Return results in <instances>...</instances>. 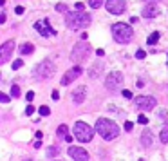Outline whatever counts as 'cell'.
I'll return each instance as SVG.
<instances>
[{
    "label": "cell",
    "instance_id": "4dcf8cb0",
    "mask_svg": "<svg viewBox=\"0 0 168 161\" xmlns=\"http://www.w3.org/2000/svg\"><path fill=\"white\" fill-rule=\"evenodd\" d=\"M0 101H2V103H7V101H9V96L4 94V92H0Z\"/></svg>",
    "mask_w": 168,
    "mask_h": 161
},
{
    "label": "cell",
    "instance_id": "484cf974",
    "mask_svg": "<svg viewBox=\"0 0 168 161\" xmlns=\"http://www.w3.org/2000/svg\"><path fill=\"white\" fill-rule=\"evenodd\" d=\"M22 65H24V62H22V60H14L11 67H13V71H16V69H20Z\"/></svg>",
    "mask_w": 168,
    "mask_h": 161
},
{
    "label": "cell",
    "instance_id": "2e32d148",
    "mask_svg": "<svg viewBox=\"0 0 168 161\" xmlns=\"http://www.w3.org/2000/svg\"><path fill=\"white\" fill-rule=\"evenodd\" d=\"M103 65H105V63H103L101 60H100V62H96V65L92 67L91 71H89V74H91V78H98V76H100V71H103Z\"/></svg>",
    "mask_w": 168,
    "mask_h": 161
},
{
    "label": "cell",
    "instance_id": "5bb4252c",
    "mask_svg": "<svg viewBox=\"0 0 168 161\" xmlns=\"http://www.w3.org/2000/svg\"><path fill=\"white\" fill-rule=\"evenodd\" d=\"M85 98H87V87H78V89H74L72 91V101L76 105H81L83 101H85Z\"/></svg>",
    "mask_w": 168,
    "mask_h": 161
},
{
    "label": "cell",
    "instance_id": "9a60e30c",
    "mask_svg": "<svg viewBox=\"0 0 168 161\" xmlns=\"http://www.w3.org/2000/svg\"><path fill=\"white\" fill-rule=\"evenodd\" d=\"M159 6L157 4H154V2H150V4H146L145 7H143V16L145 18H156L157 14H159Z\"/></svg>",
    "mask_w": 168,
    "mask_h": 161
},
{
    "label": "cell",
    "instance_id": "f546056e",
    "mask_svg": "<svg viewBox=\"0 0 168 161\" xmlns=\"http://www.w3.org/2000/svg\"><path fill=\"white\" fill-rule=\"evenodd\" d=\"M132 129H134V123H132V121H125V130L127 132H130Z\"/></svg>",
    "mask_w": 168,
    "mask_h": 161
},
{
    "label": "cell",
    "instance_id": "ab89813d",
    "mask_svg": "<svg viewBox=\"0 0 168 161\" xmlns=\"http://www.w3.org/2000/svg\"><path fill=\"white\" fill-rule=\"evenodd\" d=\"M161 116H163V120H168V114H166L165 110H161Z\"/></svg>",
    "mask_w": 168,
    "mask_h": 161
},
{
    "label": "cell",
    "instance_id": "b9f144b4",
    "mask_svg": "<svg viewBox=\"0 0 168 161\" xmlns=\"http://www.w3.org/2000/svg\"><path fill=\"white\" fill-rule=\"evenodd\" d=\"M139 161H145V159H139Z\"/></svg>",
    "mask_w": 168,
    "mask_h": 161
},
{
    "label": "cell",
    "instance_id": "52a82bcc",
    "mask_svg": "<svg viewBox=\"0 0 168 161\" xmlns=\"http://www.w3.org/2000/svg\"><path fill=\"white\" fill-rule=\"evenodd\" d=\"M156 103H157V100L154 96H139V98H136V107L139 110H145V112L156 109Z\"/></svg>",
    "mask_w": 168,
    "mask_h": 161
},
{
    "label": "cell",
    "instance_id": "60d3db41",
    "mask_svg": "<svg viewBox=\"0 0 168 161\" xmlns=\"http://www.w3.org/2000/svg\"><path fill=\"white\" fill-rule=\"evenodd\" d=\"M65 141H67V143H71V141H72V136L67 134V136H65Z\"/></svg>",
    "mask_w": 168,
    "mask_h": 161
},
{
    "label": "cell",
    "instance_id": "603a6c76",
    "mask_svg": "<svg viewBox=\"0 0 168 161\" xmlns=\"http://www.w3.org/2000/svg\"><path fill=\"white\" fill-rule=\"evenodd\" d=\"M38 112H40L42 116H49V114H51V109H49L47 105H42L40 109H38Z\"/></svg>",
    "mask_w": 168,
    "mask_h": 161
},
{
    "label": "cell",
    "instance_id": "74e56055",
    "mask_svg": "<svg viewBox=\"0 0 168 161\" xmlns=\"http://www.w3.org/2000/svg\"><path fill=\"white\" fill-rule=\"evenodd\" d=\"M76 9H78V11H81V9H83V2H78L76 4Z\"/></svg>",
    "mask_w": 168,
    "mask_h": 161
},
{
    "label": "cell",
    "instance_id": "ffe728a7",
    "mask_svg": "<svg viewBox=\"0 0 168 161\" xmlns=\"http://www.w3.org/2000/svg\"><path fill=\"white\" fill-rule=\"evenodd\" d=\"M159 40V31H156V33H152L150 36H148V40H146V43L148 45H154V43Z\"/></svg>",
    "mask_w": 168,
    "mask_h": 161
},
{
    "label": "cell",
    "instance_id": "d4e9b609",
    "mask_svg": "<svg viewBox=\"0 0 168 161\" xmlns=\"http://www.w3.org/2000/svg\"><path fill=\"white\" fill-rule=\"evenodd\" d=\"M67 125H60V127H58V136H63V138H65V136H67Z\"/></svg>",
    "mask_w": 168,
    "mask_h": 161
},
{
    "label": "cell",
    "instance_id": "e0dca14e",
    "mask_svg": "<svg viewBox=\"0 0 168 161\" xmlns=\"http://www.w3.org/2000/svg\"><path fill=\"white\" fill-rule=\"evenodd\" d=\"M141 143H143V147H150L152 145V130H145L141 134Z\"/></svg>",
    "mask_w": 168,
    "mask_h": 161
},
{
    "label": "cell",
    "instance_id": "8d00e7d4",
    "mask_svg": "<svg viewBox=\"0 0 168 161\" xmlns=\"http://www.w3.org/2000/svg\"><path fill=\"white\" fill-rule=\"evenodd\" d=\"M96 55L100 56V58H103V56H105V51H103V49H98V51H96Z\"/></svg>",
    "mask_w": 168,
    "mask_h": 161
},
{
    "label": "cell",
    "instance_id": "d6986e66",
    "mask_svg": "<svg viewBox=\"0 0 168 161\" xmlns=\"http://www.w3.org/2000/svg\"><path fill=\"white\" fill-rule=\"evenodd\" d=\"M159 139H161V143H168V125L163 127V130L159 132Z\"/></svg>",
    "mask_w": 168,
    "mask_h": 161
},
{
    "label": "cell",
    "instance_id": "cb8c5ba5",
    "mask_svg": "<svg viewBox=\"0 0 168 161\" xmlns=\"http://www.w3.org/2000/svg\"><path fill=\"white\" fill-rule=\"evenodd\" d=\"M11 96H13V98H18V96H20V87H18V85L11 87Z\"/></svg>",
    "mask_w": 168,
    "mask_h": 161
},
{
    "label": "cell",
    "instance_id": "5b68a950",
    "mask_svg": "<svg viewBox=\"0 0 168 161\" xmlns=\"http://www.w3.org/2000/svg\"><path fill=\"white\" fill-rule=\"evenodd\" d=\"M34 74H36L38 80H49V78H52L56 74V67H54L52 62L49 60H43L36 65V71H34Z\"/></svg>",
    "mask_w": 168,
    "mask_h": 161
},
{
    "label": "cell",
    "instance_id": "8fae6325",
    "mask_svg": "<svg viewBox=\"0 0 168 161\" xmlns=\"http://www.w3.org/2000/svg\"><path fill=\"white\" fill-rule=\"evenodd\" d=\"M69 156L74 159V161H89V154H87V150L85 149H81V147H69Z\"/></svg>",
    "mask_w": 168,
    "mask_h": 161
},
{
    "label": "cell",
    "instance_id": "ba28073f",
    "mask_svg": "<svg viewBox=\"0 0 168 161\" xmlns=\"http://www.w3.org/2000/svg\"><path fill=\"white\" fill-rule=\"evenodd\" d=\"M105 7H107V11L112 13V14H121V13H125V9H127V2L125 0H107Z\"/></svg>",
    "mask_w": 168,
    "mask_h": 161
},
{
    "label": "cell",
    "instance_id": "e575fe53",
    "mask_svg": "<svg viewBox=\"0 0 168 161\" xmlns=\"http://www.w3.org/2000/svg\"><path fill=\"white\" fill-rule=\"evenodd\" d=\"M123 96H125V98H132V92L125 89V91H123Z\"/></svg>",
    "mask_w": 168,
    "mask_h": 161
},
{
    "label": "cell",
    "instance_id": "d6a6232c",
    "mask_svg": "<svg viewBox=\"0 0 168 161\" xmlns=\"http://www.w3.org/2000/svg\"><path fill=\"white\" fill-rule=\"evenodd\" d=\"M33 112H34V107H33V105H27V109H26V114H27V116H31Z\"/></svg>",
    "mask_w": 168,
    "mask_h": 161
},
{
    "label": "cell",
    "instance_id": "7c38bea8",
    "mask_svg": "<svg viewBox=\"0 0 168 161\" xmlns=\"http://www.w3.org/2000/svg\"><path fill=\"white\" fill-rule=\"evenodd\" d=\"M89 51H91V47H89L87 43H78L71 53V58L72 60H83V58L89 55Z\"/></svg>",
    "mask_w": 168,
    "mask_h": 161
},
{
    "label": "cell",
    "instance_id": "9c48e42d",
    "mask_svg": "<svg viewBox=\"0 0 168 161\" xmlns=\"http://www.w3.org/2000/svg\"><path fill=\"white\" fill-rule=\"evenodd\" d=\"M34 29H36L38 33H40L42 36H49V35H56V31H54V29L49 26V20L47 18H43V20H40V22H36L34 24Z\"/></svg>",
    "mask_w": 168,
    "mask_h": 161
},
{
    "label": "cell",
    "instance_id": "8992f818",
    "mask_svg": "<svg viewBox=\"0 0 168 161\" xmlns=\"http://www.w3.org/2000/svg\"><path fill=\"white\" fill-rule=\"evenodd\" d=\"M123 85V74L121 72H110V74L107 76V80H105V87L108 91H114V89H119V87Z\"/></svg>",
    "mask_w": 168,
    "mask_h": 161
},
{
    "label": "cell",
    "instance_id": "7bdbcfd3",
    "mask_svg": "<svg viewBox=\"0 0 168 161\" xmlns=\"http://www.w3.org/2000/svg\"><path fill=\"white\" fill-rule=\"evenodd\" d=\"M56 161H58V159H56Z\"/></svg>",
    "mask_w": 168,
    "mask_h": 161
},
{
    "label": "cell",
    "instance_id": "d590c367",
    "mask_svg": "<svg viewBox=\"0 0 168 161\" xmlns=\"http://www.w3.org/2000/svg\"><path fill=\"white\" fill-rule=\"evenodd\" d=\"M14 13H16V14H22V13H24V7H22V6H18L16 9H14Z\"/></svg>",
    "mask_w": 168,
    "mask_h": 161
},
{
    "label": "cell",
    "instance_id": "83f0119b",
    "mask_svg": "<svg viewBox=\"0 0 168 161\" xmlns=\"http://www.w3.org/2000/svg\"><path fill=\"white\" fill-rule=\"evenodd\" d=\"M56 11H60V13H67V6H65V4H58V6H56Z\"/></svg>",
    "mask_w": 168,
    "mask_h": 161
},
{
    "label": "cell",
    "instance_id": "1f68e13d",
    "mask_svg": "<svg viewBox=\"0 0 168 161\" xmlns=\"http://www.w3.org/2000/svg\"><path fill=\"white\" fill-rule=\"evenodd\" d=\"M26 98H27V101H33V100H34V92H33V91H29L27 94H26Z\"/></svg>",
    "mask_w": 168,
    "mask_h": 161
},
{
    "label": "cell",
    "instance_id": "836d02e7",
    "mask_svg": "<svg viewBox=\"0 0 168 161\" xmlns=\"http://www.w3.org/2000/svg\"><path fill=\"white\" fill-rule=\"evenodd\" d=\"M52 100H60V92H58V91H52Z\"/></svg>",
    "mask_w": 168,
    "mask_h": 161
},
{
    "label": "cell",
    "instance_id": "f35d334b",
    "mask_svg": "<svg viewBox=\"0 0 168 161\" xmlns=\"http://www.w3.org/2000/svg\"><path fill=\"white\" fill-rule=\"evenodd\" d=\"M0 22H2V24L6 22V13H2V14H0Z\"/></svg>",
    "mask_w": 168,
    "mask_h": 161
},
{
    "label": "cell",
    "instance_id": "ac0fdd59",
    "mask_svg": "<svg viewBox=\"0 0 168 161\" xmlns=\"http://www.w3.org/2000/svg\"><path fill=\"white\" fill-rule=\"evenodd\" d=\"M33 51H34L33 43H22V45H20V53H22V55H31Z\"/></svg>",
    "mask_w": 168,
    "mask_h": 161
},
{
    "label": "cell",
    "instance_id": "3957f363",
    "mask_svg": "<svg viewBox=\"0 0 168 161\" xmlns=\"http://www.w3.org/2000/svg\"><path fill=\"white\" fill-rule=\"evenodd\" d=\"M132 27L128 24H123V22H117L112 26V36L117 43H128L132 40Z\"/></svg>",
    "mask_w": 168,
    "mask_h": 161
},
{
    "label": "cell",
    "instance_id": "4fadbf2b",
    "mask_svg": "<svg viewBox=\"0 0 168 161\" xmlns=\"http://www.w3.org/2000/svg\"><path fill=\"white\" fill-rule=\"evenodd\" d=\"M13 49H14V40H7V42L2 45V49H0V63H6V62L9 60V56H11Z\"/></svg>",
    "mask_w": 168,
    "mask_h": 161
},
{
    "label": "cell",
    "instance_id": "f1b7e54d",
    "mask_svg": "<svg viewBox=\"0 0 168 161\" xmlns=\"http://www.w3.org/2000/svg\"><path fill=\"white\" fill-rule=\"evenodd\" d=\"M136 58H139V60H143V58H146V53L143 51V49H139V51L136 53Z\"/></svg>",
    "mask_w": 168,
    "mask_h": 161
},
{
    "label": "cell",
    "instance_id": "6da1fadb",
    "mask_svg": "<svg viewBox=\"0 0 168 161\" xmlns=\"http://www.w3.org/2000/svg\"><path fill=\"white\" fill-rule=\"evenodd\" d=\"M94 130L101 136L103 139H107V141H112L117 134H119V127H117L112 120H107V118H100V120H98Z\"/></svg>",
    "mask_w": 168,
    "mask_h": 161
},
{
    "label": "cell",
    "instance_id": "4316f807",
    "mask_svg": "<svg viewBox=\"0 0 168 161\" xmlns=\"http://www.w3.org/2000/svg\"><path fill=\"white\" fill-rule=\"evenodd\" d=\"M137 123H141V125H146L148 123V118L145 114H139V118H137Z\"/></svg>",
    "mask_w": 168,
    "mask_h": 161
},
{
    "label": "cell",
    "instance_id": "30bf717a",
    "mask_svg": "<svg viewBox=\"0 0 168 161\" xmlns=\"http://www.w3.org/2000/svg\"><path fill=\"white\" fill-rule=\"evenodd\" d=\"M81 72H83V69L81 67H72V69H69L65 74H63V78H62V85H69V83H72L76 78H80L81 76Z\"/></svg>",
    "mask_w": 168,
    "mask_h": 161
},
{
    "label": "cell",
    "instance_id": "7402d4cb",
    "mask_svg": "<svg viewBox=\"0 0 168 161\" xmlns=\"http://www.w3.org/2000/svg\"><path fill=\"white\" fill-rule=\"evenodd\" d=\"M101 4H103V0H89V6H91L92 9L101 7Z\"/></svg>",
    "mask_w": 168,
    "mask_h": 161
},
{
    "label": "cell",
    "instance_id": "277c9868",
    "mask_svg": "<svg viewBox=\"0 0 168 161\" xmlns=\"http://www.w3.org/2000/svg\"><path fill=\"white\" fill-rule=\"evenodd\" d=\"M94 132L96 130H92V127H89L85 121H76V123H74V136H76V139L81 141V143L91 141Z\"/></svg>",
    "mask_w": 168,
    "mask_h": 161
},
{
    "label": "cell",
    "instance_id": "7a4b0ae2",
    "mask_svg": "<svg viewBox=\"0 0 168 161\" xmlns=\"http://www.w3.org/2000/svg\"><path fill=\"white\" fill-rule=\"evenodd\" d=\"M91 22H92V16L89 13H81V11L67 13L65 16V24L69 29H85L91 26Z\"/></svg>",
    "mask_w": 168,
    "mask_h": 161
},
{
    "label": "cell",
    "instance_id": "44dd1931",
    "mask_svg": "<svg viewBox=\"0 0 168 161\" xmlns=\"http://www.w3.org/2000/svg\"><path fill=\"white\" fill-rule=\"evenodd\" d=\"M58 152H60V147H49L47 149V156H49V158H54Z\"/></svg>",
    "mask_w": 168,
    "mask_h": 161
}]
</instances>
